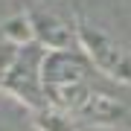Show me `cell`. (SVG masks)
Returning a JSON list of instances; mask_svg holds the SVG:
<instances>
[{"instance_id": "6da1fadb", "label": "cell", "mask_w": 131, "mask_h": 131, "mask_svg": "<svg viewBox=\"0 0 131 131\" xmlns=\"http://www.w3.org/2000/svg\"><path fill=\"white\" fill-rule=\"evenodd\" d=\"M29 24H32L35 44L41 50H73L79 47L76 38V18L73 9L67 3V9H61L58 0H38L26 9Z\"/></svg>"}, {"instance_id": "7a4b0ae2", "label": "cell", "mask_w": 131, "mask_h": 131, "mask_svg": "<svg viewBox=\"0 0 131 131\" xmlns=\"http://www.w3.org/2000/svg\"><path fill=\"white\" fill-rule=\"evenodd\" d=\"M41 56L44 50L38 44L20 47L15 64L0 76V88L9 90L12 96H18L32 114L47 108V93H44V84H41Z\"/></svg>"}, {"instance_id": "3957f363", "label": "cell", "mask_w": 131, "mask_h": 131, "mask_svg": "<svg viewBox=\"0 0 131 131\" xmlns=\"http://www.w3.org/2000/svg\"><path fill=\"white\" fill-rule=\"evenodd\" d=\"M90 61L82 50H44L41 56V84L44 93L67 84H82L90 76Z\"/></svg>"}, {"instance_id": "277c9868", "label": "cell", "mask_w": 131, "mask_h": 131, "mask_svg": "<svg viewBox=\"0 0 131 131\" xmlns=\"http://www.w3.org/2000/svg\"><path fill=\"white\" fill-rule=\"evenodd\" d=\"M125 117H128V108L119 99L108 96L102 90H93L76 119H82L84 125H119Z\"/></svg>"}, {"instance_id": "5b68a950", "label": "cell", "mask_w": 131, "mask_h": 131, "mask_svg": "<svg viewBox=\"0 0 131 131\" xmlns=\"http://www.w3.org/2000/svg\"><path fill=\"white\" fill-rule=\"evenodd\" d=\"M0 38L18 44V47H29V44H35L29 15H26V12H15L12 18H6L3 24H0Z\"/></svg>"}, {"instance_id": "8992f818", "label": "cell", "mask_w": 131, "mask_h": 131, "mask_svg": "<svg viewBox=\"0 0 131 131\" xmlns=\"http://www.w3.org/2000/svg\"><path fill=\"white\" fill-rule=\"evenodd\" d=\"M18 52H20L18 44H12V41H6V38H0V76H3V73L15 64Z\"/></svg>"}, {"instance_id": "52a82bcc", "label": "cell", "mask_w": 131, "mask_h": 131, "mask_svg": "<svg viewBox=\"0 0 131 131\" xmlns=\"http://www.w3.org/2000/svg\"><path fill=\"white\" fill-rule=\"evenodd\" d=\"M79 131H128L122 125H79Z\"/></svg>"}]
</instances>
